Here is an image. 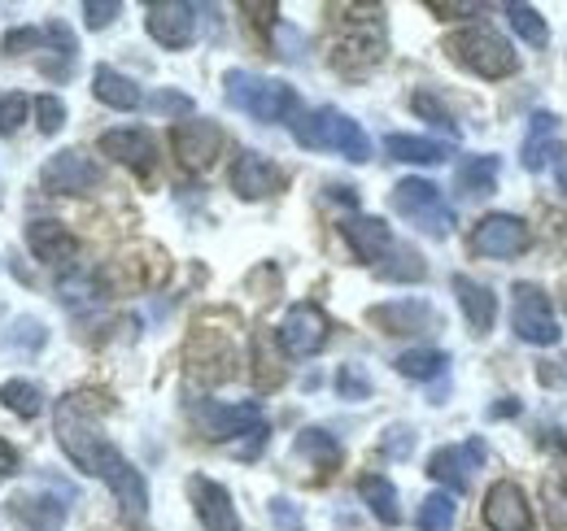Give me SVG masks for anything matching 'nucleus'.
<instances>
[{
	"instance_id": "ddd939ff",
	"label": "nucleus",
	"mask_w": 567,
	"mask_h": 531,
	"mask_svg": "<svg viewBox=\"0 0 567 531\" xmlns=\"http://www.w3.org/2000/svg\"><path fill=\"white\" fill-rule=\"evenodd\" d=\"M481 462H485V440L472 436L467 445H445V449H436L432 462H427V475H432L436 483H445L450 492H467V488H472V470H481Z\"/></svg>"
},
{
	"instance_id": "f257e3e1",
	"label": "nucleus",
	"mask_w": 567,
	"mask_h": 531,
	"mask_svg": "<svg viewBox=\"0 0 567 531\" xmlns=\"http://www.w3.org/2000/svg\"><path fill=\"white\" fill-rule=\"evenodd\" d=\"M92 400L96 397H87V393H71V397L58 400V409H53L58 440H62L66 458H71L83 475L101 479V483L114 492V501L123 506V514L141 523L144 510H148L144 475L101 436V427H96V405H92Z\"/></svg>"
},
{
	"instance_id": "bb28decb",
	"label": "nucleus",
	"mask_w": 567,
	"mask_h": 531,
	"mask_svg": "<svg viewBox=\"0 0 567 531\" xmlns=\"http://www.w3.org/2000/svg\"><path fill=\"white\" fill-rule=\"evenodd\" d=\"M9 506L31 531H62V523H66V506L53 497H13Z\"/></svg>"
},
{
	"instance_id": "b1692460",
	"label": "nucleus",
	"mask_w": 567,
	"mask_h": 531,
	"mask_svg": "<svg viewBox=\"0 0 567 531\" xmlns=\"http://www.w3.org/2000/svg\"><path fill=\"white\" fill-rule=\"evenodd\" d=\"M92 92H96V101H101V105L123 110V114H132V110H141V105H144L136 79L118 74L114 66H96V74H92Z\"/></svg>"
},
{
	"instance_id": "a19ab883",
	"label": "nucleus",
	"mask_w": 567,
	"mask_h": 531,
	"mask_svg": "<svg viewBox=\"0 0 567 531\" xmlns=\"http://www.w3.org/2000/svg\"><path fill=\"white\" fill-rule=\"evenodd\" d=\"M118 13H123L118 0H83V22H87V31H105Z\"/></svg>"
},
{
	"instance_id": "e433bc0d",
	"label": "nucleus",
	"mask_w": 567,
	"mask_h": 531,
	"mask_svg": "<svg viewBox=\"0 0 567 531\" xmlns=\"http://www.w3.org/2000/svg\"><path fill=\"white\" fill-rule=\"evenodd\" d=\"M337 393H341V400H367L371 397V379H367V371L362 366H341L337 371Z\"/></svg>"
},
{
	"instance_id": "9d476101",
	"label": "nucleus",
	"mask_w": 567,
	"mask_h": 531,
	"mask_svg": "<svg viewBox=\"0 0 567 531\" xmlns=\"http://www.w3.org/2000/svg\"><path fill=\"white\" fill-rule=\"evenodd\" d=\"M40 184H44V192H58V197H83V192L101 188V166L79 148H62L49 157Z\"/></svg>"
},
{
	"instance_id": "7ed1b4c3",
	"label": "nucleus",
	"mask_w": 567,
	"mask_h": 531,
	"mask_svg": "<svg viewBox=\"0 0 567 531\" xmlns=\"http://www.w3.org/2000/svg\"><path fill=\"white\" fill-rule=\"evenodd\" d=\"M223 87H227V101L240 114L258 118V123H288L301 110L297 92L284 79H262V74H249V70H227Z\"/></svg>"
},
{
	"instance_id": "f8f14e48",
	"label": "nucleus",
	"mask_w": 567,
	"mask_h": 531,
	"mask_svg": "<svg viewBox=\"0 0 567 531\" xmlns=\"http://www.w3.org/2000/svg\"><path fill=\"white\" fill-rule=\"evenodd\" d=\"M144 27H148V35H153L162 49H188V44L197 40V4L157 0V4H148Z\"/></svg>"
},
{
	"instance_id": "79ce46f5",
	"label": "nucleus",
	"mask_w": 567,
	"mask_h": 531,
	"mask_svg": "<svg viewBox=\"0 0 567 531\" xmlns=\"http://www.w3.org/2000/svg\"><path fill=\"white\" fill-rule=\"evenodd\" d=\"M148 110L153 114H166V118H188L193 114V96H184V92H157L153 101H148Z\"/></svg>"
},
{
	"instance_id": "a878e982",
	"label": "nucleus",
	"mask_w": 567,
	"mask_h": 531,
	"mask_svg": "<svg viewBox=\"0 0 567 531\" xmlns=\"http://www.w3.org/2000/svg\"><path fill=\"white\" fill-rule=\"evenodd\" d=\"M358 497H362V506H367L380 523H389V528H398V523H402L398 488H393L384 475H362V479H358Z\"/></svg>"
},
{
	"instance_id": "2f4dec72",
	"label": "nucleus",
	"mask_w": 567,
	"mask_h": 531,
	"mask_svg": "<svg viewBox=\"0 0 567 531\" xmlns=\"http://www.w3.org/2000/svg\"><path fill=\"white\" fill-rule=\"evenodd\" d=\"M445 366H450V357L441 353V348H411V353H402L398 357V375H406V379H436V375H445Z\"/></svg>"
},
{
	"instance_id": "c9c22d12",
	"label": "nucleus",
	"mask_w": 567,
	"mask_h": 531,
	"mask_svg": "<svg viewBox=\"0 0 567 531\" xmlns=\"http://www.w3.org/2000/svg\"><path fill=\"white\" fill-rule=\"evenodd\" d=\"M542 501H546V528L567 531V479L564 475H550L542 483Z\"/></svg>"
},
{
	"instance_id": "4468645a",
	"label": "nucleus",
	"mask_w": 567,
	"mask_h": 531,
	"mask_svg": "<svg viewBox=\"0 0 567 531\" xmlns=\"http://www.w3.org/2000/svg\"><path fill=\"white\" fill-rule=\"evenodd\" d=\"M485 528L489 531H533L528 497L519 492L515 479H497L485 492Z\"/></svg>"
},
{
	"instance_id": "a18cd8bd",
	"label": "nucleus",
	"mask_w": 567,
	"mask_h": 531,
	"mask_svg": "<svg viewBox=\"0 0 567 531\" xmlns=\"http://www.w3.org/2000/svg\"><path fill=\"white\" fill-rule=\"evenodd\" d=\"M35 44H44V31H35V27H22V31H9L4 35V53H27Z\"/></svg>"
},
{
	"instance_id": "4be33fe9",
	"label": "nucleus",
	"mask_w": 567,
	"mask_h": 531,
	"mask_svg": "<svg viewBox=\"0 0 567 531\" xmlns=\"http://www.w3.org/2000/svg\"><path fill=\"white\" fill-rule=\"evenodd\" d=\"M454 296L463 305V319L476 335H489L497 323V296L489 283L472 279V274H454Z\"/></svg>"
},
{
	"instance_id": "412c9836",
	"label": "nucleus",
	"mask_w": 567,
	"mask_h": 531,
	"mask_svg": "<svg viewBox=\"0 0 567 531\" xmlns=\"http://www.w3.org/2000/svg\"><path fill=\"white\" fill-rule=\"evenodd\" d=\"M188 366H193V375H202L206 384L231 379L236 353H231L227 335H214V332H197V335H193V344H188Z\"/></svg>"
},
{
	"instance_id": "58836bf2",
	"label": "nucleus",
	"mask_w": 567,
	"mask_h": 531,
	"mask_svg": "<svg viewBox=\"0 0 567 531\" xmlns=\"http://www.w3.org/2000/svg\"><path fill=\"white\" fill-rule=\"evenodd\" d=\"M9 332H13V335H9L4 344H9V348H27V353L44 348V340H49V332H44V327H40L35 319H18V323H13Z\"/></svg>"
},
{
	"instance_id": "39448f33",
	"label": "nucleus",
	"mask_w": 567,
	"mask_h": 531,
	"mask_svg": "<svg viewBox=\"0 0 567 531\" xmlns=\"http://www.w3.org/2000/svg\"><path fill=\"white\" fill-rule=\"evenodd\" d=\"M511 332L519 335L524 344H537V348H550L564 340V327L555 319V305H550V292L542 283H515L511 288Z\"/></svg>"
},
{
	"instance_id": "8fccbe9b",
	"label": "nucleus",
	"mask_w": 567,
	"mask_h": 531,
	"mask_svg": "<svg viewBox=\"0 0 567 531\" xmlns=\"http://www.w3.org/2000/svg\"><path fill=\"white\" fill-rule=\"evenodd\" d=\"M332 197H337V200H346V205H354V188H332Z\"/></svg>"
},
{
	"instance_id": "09e8293b",
	"label": "nucleus",
	"mask_w": 567,
	"mask_h": 531,
	"mask_svg": "<svg viewBox=\"0 0 567 531\" xmlns=\"http://www.w3.org/2000/svg\"><path fill=\"white\" fill-rule=\"evenodd\" d=\"M506 414H519V400H502V405H494V418H506Z\"/></svg>"
},
{
	"instance_id": "37998d69",
	"label": "nucleus",
	"mask_w": 567,
	"mask_h": 531,
	"mask_svg": "<svg viewBox=\"0 0 567 531\" xmlns=\"http://www.w3.org/2000/svg\"><path fill=\"white\" fill-rule=\"evenodd\" d=\"M35 114H40V132L44 135L62 132V123H66V105H62V96H49V92L35 101Z\"/></svg>"
},
{
	"instance_id": "6e6552de",
	"label": "nucleus",
	"mask_w": 567,
	"mask_h": 531,
	"mask_svg": "<svg viewBox=\"0 0 567 531\" xmlns=\"http://www.w3.org/2000/svg\"><path fill=\"white\" fill-rule=\"evenodd\" d=\"M328 332H332L328 314H323L315 301H297V305L284 314L276 340H280V348L288 357H315V353H323Z\"/></svg>"
},
{
	"instance_id": "9b49d317",
	"label": "nucleus",
	"mask_w": 567,
	"mask_h": 531,
	"mask_svg": "<svg viewBox=\"0 0 567 531\" xmlns=\"http://www.w3.org/2000/svg\"><path fill=\"white\" fill-rule=\"evenodd\" d=\"M171 144H175V157L184 170H210L227 139H223V127L210 118H184L171 135Z\"/></svg>"
},
{
	"instance_id": "de8ad7c7",
	"label": "nucleus",
	"mask_w": 567,
	"mask_h": 531,
	"mask_svg": "<svg viewBox=\"0 0 567 531\" xmlns=\"http://www.w3.org/2000/svg\"><path fill=\"white\" fill-rule=\"evenodd\" d=\"M13 466H18V454H13V445L0 436V475H13Z\"/></svg>"
},
{
	"instance_id": "a211bd4d",
	"label": "nucleus",
	"mask_w": 567,
	"mask_h": 531,
	"mask_svg": "<svg viewBox=\"0 0 567 531\" xmlns=\"http://www.w3.org/2000/svg\"><path fill=\"white\" fill-rule=\"evenodd\" d=\"M341 236H346V244L354 249L358 262L367 266H380L389 253H393V231H389V222L384 218H371V214H354V218H346L341 222Z\"/></svg>"
},
{
	"instance_id": "f704fd0d",
	"label": "nucleus",
	"mask_w": 567,
	"mask_h": 531,
	"mask_svg": "<svg viewBox=\"0 0 567 531\" xmlns=\"http://www.w3.org/2000/svg\"><path fill=\"white\" fill-rule=\"evenodd\" d=\"M411 110H415V114H420L424 123H432V127H441V132L450 135V139L458 135V127H454V114H450V110L441 105V96H436V92H427V87H420V92L411 96Z\"/></svg>"
},
{
	"instance_id": "20e7f679",
	"label": "nucleus",
	"mask_w": 567,
	"mask_h": 531,
	"mask_svg": "<svg viewBox=\"0 0 567 531\" xmlns=\"http://www.w3.org/2000/svg\"><path fill=\"white\" fill-rule=\"evenodd\" d=\"M445 53L481 79H511L519 70L511 40H502L494 27H463V31L445 35Z\"/></svg>"
},
{
	"instance_id": "dca6fc26",
	"label": "nucleus",
	"mask_w": 567,
	"mask_h": 531,
	"mask_svg": "<svg viewBox=\"0 0 567 531\" xmlns=\"http://www.w3.org/2000/svg\"><path fill=\"white\" fill-rule=\"evenodd\" d=\"M188 497H193V510H197L206 531H240V514L231 506V492L223 483H214L210 475H193Z\"/></svg>"
},
{
	"instance_id": "c85d7f7f",
	"label": "nucleus",
	"mask_w": 567,
	"mask_h": 531,
	"mask_svg": "<svg viewBox=\"0 0 567 531\" xmlns=\"http://www.w3.org/2000/svg\"><path fill=\"white\" fill-rule=\"evenodd\" d=\"M297 458H306V462H315L319 470H337L341 466V445L323 431V427H306L301 436H297Z\"/></svg>"
},
{
	"instance_id": "aec40b11",
	"label": "nucleus",
	"mask_w": 567,
	"mask_h": 531,
	"mask_svg": "<svg viewBox=\"0 0 567 531\" xmlns=\"http://www.w3.org/2000/svg\"><path fill=\"white\" fill-rule=\"evenodd\" d=\"M27 249L44 266H71L79 258V240L71 227L53 222V218H35L27 222Z\"/></svg>"
},
{
	"instance_id": "72a5a7b5",
	"label": "nucleus",
	"mask_w": 567,
	"mask_h": 531,
	"mask_svg": "<svg viewBox=\"0 0 567 531\" xmlns=\"http://www.w3.org/2000/svg\"><path fill=\"white\" fill-rule=\"evenodd\" d=\"M0 400H4L18 418H35V414L44 409V393H40L35 384H27V379H9V384H0Z\"/></svg>"
},
{
	"instance_id": "393cba45",
	"label": "nucleus",
	"mask_w": 567,
	"mask_h": 531,
	"mask_svg": "<svg viewBox=\"0 0 567 531\" xmlns=\"http://www.w3.org/2000/svg\"><path fill=\"white\" fill-rule=\"evenodd\" d=\"M384 153L406 166H441V162H450L454 148L441 139H424V135H384Z\"/></svg>"
},
{
	"instance_id": "49530a36",
	"label": "nucleus",
	"mask_w": 567,
	"mask_h": 531,
	"mask_svg": "<svg viewBox=\"0 0 567 531\" xmlns=\"http://www.w3.org/2000/svg\"><path fill=\"white\" fill-rule=\"evenodd\" d=\"M432 13H481V4H441V0H427Z\"/></svg>"
},
{
	"instance_id": "6ab92c4d",
	"label": "nucleus",
	"mask_w": 567,
	"mask_h": 531,
	"mask_svg": "<svg viewBox=\"0 0 567 531\" xmlns=\"http://www.w3.org/2000/svg\"><path fill=\"white\" fill-rule=\"evenodd\" d=\"M101 153L114 157L118 166L136 170V175H153L157 170V144L144 127H123V132L101 135Z\"/></svg>"
},
{
	"instance_id": "c03bdc74",
	"label": "nucleus",
	"mask_w": 567,
	"mask_h": 531,
	"mask_svg": "<svg viewBox=\"0 0 567 531\" xmlns=\"http://www.w3.org/2000/svg\"><path fill=\"white\" fill-rule=\"evenodd\" d=\"M271 523H276V531H306V519H301V510L288 501V497H271Z\"/></svg>"
},
{
	"instance_id": "423d86ee",
	"label": "nucleus",
	"mask_w": 567,
	"mask_h": 531,
	"mask_svg": "<svg viewBox=\"0 0 567 531\" xmlns=\"http://www.w3.org/2000/svg\"><path fill=\"white\" fill-rule=\"evenodd\" d=\"M393 209H398L411 227H420L424 236H432V240H445V236L454 231V209L445 205L441 188L427 184V179H402V184L393 188Z\"/></svg>"
},
{
	"instance_id": "cd10ccee",
	"label": "nucleus",
	"mask_w": 567,
	"mask_h": 531,
	"mask_svg": "<svg viewBox=\"0 0 567 531\" xmlns=\"http://www.w3.org/2000/svg\"><path fill=\"white\" fill-rule=\"evenodd\" d=\"M458 192L463 197H494L497 192V157H467L458 166Z\"/></svg>"
},
{
	"instance_id": "ea45409f",
	"label": "nucleus",
	"mask_w": 567,
	"mask_h": 531,
	"mask_svg": "<svg viewBox=\"0 0 567 531\" xmlns=\"http://www.w3.org/2000/svg\"><path fill=\"white\" fill-rule=\"evenodd\" d=\"M380 449H384L389 458H398V462H402V458H411V454H415V427L393 423V427L384 431V445H380Z\"/></svg>"
},
{
	"instance_id": "2eb2a0df",
	"label": "nucleus",
	"mask_w": 567,
	"mask_h": 531,
	"mask_svg": "<svg viewBox=\"0 0 567 531\" xmlns=\"http://www.w3.org/2000/svg\"><path fill=\"white\" fill-rule=\"evenodd\" d=\"M280 188H284V175L271 157H262L254 148H245L236 157V166H231V192L240 200H267L276 197Z\"/></svg>"
},
{
	"instance_id": "0eeeda50",
	"label": "nucleus",
	"mask_w": 567,
	"mask_h": 531,
	"mask_svg": "<svg viewBox=\"0 0 567 531\" xmlns=\"http://www.w3.org/2000/svg\"><path fill=\"white\" fill-rule=\"evenodd\" d=\"M193 418H197V427H202L210 440H218V445L240 440V436H254V431L267 427V414H262L258 400H240V405L202 400V405H193Z\"/></svg>"
},
{
	"instance_id": "1a4fd4ad",
	"label": "nucleus",
	"mask_w": 567,
	"mask_h": 531,
	"mask_svg": "<svg viewBox=\"0 0 567 531\" xmlns=\"http://www.w3.org/2000/svg\"><path fill=\"white\" fill-rule=\"evenodd\" d=\"M528 244H533V231H528V222L515 218V214H485V218L476 222V231H472V249H476L481 258H497V262L528 253Z\"/></svg>"
},
{
	"instance_id": "f3484780",
	"label": "nucleus",
	"mask_w": 567,
	"mask_h": 531,
	"mask_svg": "<svg viewBox=\"0 0 567 531\" xmlns=\"http://www.w3.org/2000/svg\"><path fill=\"white\" fill-rule=\"evenodd\" d=\"M367 319L384 335H424V332H436V323H441L427 301H411V296L389 301V305H375Z\"/></svg>"
},
{
	"instance_id": "473e14b6",
	"label": "nucleus",
	"mask_w": 567,
	"mask_h": 531,
	"mask_svg": "<svg viewBox=\"0 0 567 531\" xmlns=\"http://www.w3.org/2000/svg\"><path fill=\"white\" fill-rule=\"evenodd\" d=\"M454 514H458L454 492H432V497H424L415 523H420V531H450L454 528Z\"/></svg>"
},
{
	"instance_id": "4c0bfd02",
	"label": "nucleus",
	"mask_w": 567,
	"mask_h": 531,
	"mask_svg": "<svg viewBox=\"0 0 567 531\" xmlns=\"http://www.w3.org/2000/svg\"><path fill=\"white\" fill-rule=\"evenodd\" d=\"M27 105H31V101H27L22 92H4V96H0V135H13L27 123Z\"/></svg>"
},
{
	"instance_id": "c756f323",
	"label": "nucleus",
	"mask_w": 567,
	"mask_h": 531,
	"mask_svg": "<svg viewBox=\"0 0 567 531\" xmlns=\"http://www.w3.org/2000/svg\"><path fill=\"white\" fill-rule=\"evenodd\" d=\"M375 274L389 279V283H420V279L427 274V266L411 244H393V253L375 266Z\"/></svg>"
},
{
	"instance_id": "5701e85b",
	"label": "nucleus",
	"mask_w": 567,
	"mask_h": 531,
	"mask_svg": "<svg viewBox=\"0 0 567 531\" xmlns=\"http://www.w3.org/2000/svg\"><path fill=\"white\" fill-rule=\"evenodd\" d=\"M555 157H559V118L542 110V114L528 118V135H524V144H519V162H524V170L542 175Z\"/></svg>"
},
{
	"instance_id": "7c9ffc66",
	"label": "nucleus",
	"mask_w": 567,
	"mask_h": 531,
	"mask_svg": "<svg viewBox=\"0 0 567 531\" xmlns=\"http://www.w3.org/2000/svg\"><path fill=\"white\" fill-rule=\"evenodd\" d=\"M506 22L515 27V35L524 44H533V49H546L550 44V27H546V18L533 4H506Z\"/></svg>"
},
{
	"instance_id": "f03ea898",
	"label": "nucleus",
	"mask_w": 567,
	"mask_h": 531,
	"mask_svg": "<svg viewBox=\"0 0 567 531\" xmlns=\"http://www.w3.org/2000/svg\"><path fill=\"white\" fill-rule=\"evenodd\" d=\"M292 135L301 148H328V153H341L346 162H371V139L358 127L350 114L332 110V105H319L310 114H297L292 118Z\"/></svg>"
}]
</instances>
